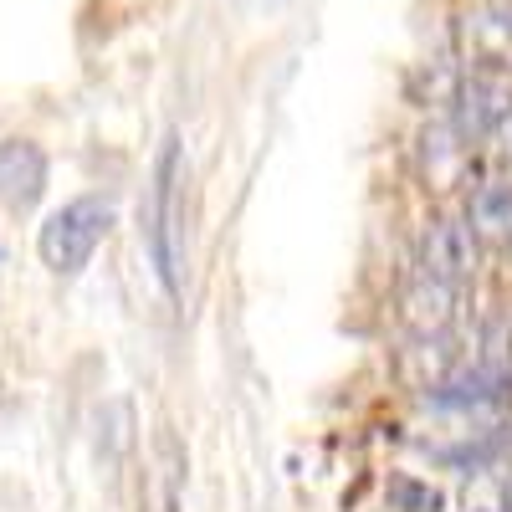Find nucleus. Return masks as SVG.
<instances>
[{
	"label": "nucleus",
	"mask_w": 512,
	"mask_h": 512,
	"mask_svg": "<svg viewBox=\"0 0 512 512\" xmlns=\"http://www.w3.org/2000/svg\"><path fill=\"white\" fill-rule=\"evenodd\" d=\"M180 185H185V159H180V139L169 134L154 164V190L144 205V246L149 262L164 282L169 297H180V262H185V226H180Z\"/></svg>",
	"instance_id": "1"
},
{
	"label": "nucleus",
	"mask_w": 512,
	"mask_h": 512,
	"mask_svg": "<svg viewBox=\"0 0 512 512\" xmlns=\"http://www.w3.org/2000/svg\"><path fill=\"white\" fill-rule=\"evenodd\" d=\"M113 221H118V210L103 195H77L62 210H52L47 226L36 231V251H41V262H47V272L77 277L82 267L93 262V251L103 246V236L113 231Z\"/></svg>",
	"instance_id": "2"
},
{
	"label": "nucleus",
	"mask_w": 512,
	"mask_h": 512,
	"mask_svg": "<svg viewBox=\"0 0 512 512\" xmlns=\"http://www.w3.org/2000/svg\"><path fill=\"white\" fill-rule=\"evenodd\" d=\"M451 41L466 72H512V0H487V6L461 11Z\"/></svg>",
	"instance_id": "3"
},
{
	"label": "nucleus",
	"mask_w": 512,
	"mask_h": 512,
	"mask_svg": "<svg viewBox=\"0 0 512 512\" xmlns=\"http://www.w3.org/2000/svg\"><path fill=\"white\" fill-rule=\"evenodd\" d=\"M415 262H420V277L446 282V287H466L472 272H477V236H472V226L436 216L431 226L420 231Z\"/></svg>",
	"instance_id": "4"
},
{
	"label": "nucleus",
	"mask_w": 512,
	"mask_h": 512,
	"mask_svg": "<svg viewBox=\"0 0 512 512\" xmlns=\"http://www.w3.org/2000/svg\"><path fill=\"white\" fill-rule=\"evenodd\" d=\"M512 113V88L502 82V72H461L456 98H451V123L466 144L492 139V128Z\"/></svg>",
	"instance_id": "5"
},
{
	"label": "nucleus",
	"mask_w": 512,
	"mask_h": 512,
	"mask_svg": "<svg viewBox=\"0 0 512 512\" xmlns=\"http://www.w3.org/2000/svg\"><path fill=\"white\" fill-rule=\"evenodd\" d=\"M47 149H41L36 139H6L0 144V205L16 210V216H26V210H36V200L47 195Z\"/></svg>",
	"instance_id": "6"
},
{
	"label": "nucleus",
	"mask_w": 512,
	"mask_h": 512,
	"mask_svg": "<svg viewBox=\"0 0 512 512\" xmlns=\"http://www.w3.org/2000/svg\"><path fill=\"white\" fill-rule=\"evenodd\" d=\"M466 164H472V144L456 134V123H431L420 134V175H425V190H456L466 180Z\"/></svg>",
	"instance_id": "7"
},
{
	"label": "nucleus",
	"mask_w": 512,
	"mask_h": 512,
	"mask_svg": "<svg viewBox=\"0 0 512 512\" xmlns=\"http://www.w3.org/2000/svg\"><path fill=\"white\" fill-rule=\"evenodd\" d=\"M456 303H461V287L415 277V282L400 292V323H405L415 338H441V333L456 323Z\"/></svg>",
	"instance_id": "8"
},
{
	"label": "nucleus",
	"mask_w": 512,
	"mask_h": 512,
	"mask_svg": "<svg viewBox=\"0 0 512 512\" xmlns=\"http://www.w3.org/2000/svg\"><path fill=\"white\" fill-rule=\"evenodd\" d=\"M180 502H185V446L175 441V431H159L149 472H144L139 512H180Z\"/></svg>",
	"instance_id": "9"
},
{
	"label": "nucleus",
	"mask_w": 512,
	"mask_h": 512,
	"mask_svg": "<svg viewBox=\"0 0 512 512\" xmlns=\"http://www.w3.org/2000/svg\"><path fill=\"white\" fill-rule=\"evenodd\" d=\"M466 226L487 246H512V180H492L466 200Z\"/></svg>",
	"instance_id": "10"
},
{
	"label": "nucleus",
	"mask_w": 512,
	"mask_h": 512,
	"mask_svg": "<svg viewBox=\"0 0 512 512\" xmlns=\"http://www.w3.org/2000/svg\"><path fill=\"white\" fill-rule=\"evenodd\" d=\"M461 512H507V477L477 466V477L461 492Z\"/></svg>",
	"instance_id": "11"
},
{
	"label": "nucleus",
	"mask_w": 512,
	"mask_h": 512,
	"mask_svg": "<svg viewBox=\"0 0 512 512\" xmlns=\"http://www.w3.org/2000/svg\"><path fill=\"white\" fill-rule=\"evenodd\" d=\"M456 82H461V72H451V67H420L415 77H410V98L415 103H425V108H431V103H451L456 98Z\"/></svg>",
	"instance_id": "12"
},
{
	"label": "nucleus",
	"mask_w": 512,
	"mask_h": 512,
	"mask_svg": "<svg viewBox=\"0 0 512 512\" xmlns=\"http://www.w3.org/2000/svg\"><path fill=\"white\" fill-rule=\"evenodd\" d=\"M395 502H405V512H441V497L431 487H415V482H395L390 487Z\"/></svg>",
	"instance_id": "13"
},
{
	"label": "nucleus",
	"mask_w": 512,
	"mask_h": 512,
	"mask_svg": "<svg viewBox=\"0 0 512 512\" xmlns=\"http://www.w3.org/2000/svg\"><path fill=\"white\" fill-rule=\"evenodd\" d=\"M492 144L502 149V159H512V113H507V118L492 128Z\"/></svg>",
	"instance_id": "14"
},
{
	"label": "nucleus",
	"mask_w": 512,
	"mask_h": 512,
	"mask_svg": "<svg viewBox=\"0 0 512 512\" xmlns=\"http://www.w3.org/2000/svg\"><path fill=\"white\" fill-rule=\"evenodd\" d=\"M507 512H512V477H507Z\"/></svg>",
	"instance_id": "15"
}]
</instances>
